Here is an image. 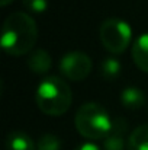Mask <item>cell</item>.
<instances>
[{"instance_id":"obj_1","label":"cell","mask_w":148,"mask_h":150,"mask_svg":"<svg viewBox=\"0 0 148 150\" xmlns=\"http://www.w3.org/2000/svg\"><path fill=\"white\" fill-rule=\"evenodd\" d=\"M38 28L35 19L23 12H15L3 23L1 28V48L9 55H23L36 44Z\"/></svg>"},{"instance_id":"obj_2","label":"cell","mask_w":148,"mask_h":150,"mask_svg":"<svg viewBox=\"0 0 148 150\" xmlns=\"http://www.w3.org/2000/svg\"><path fill=\"white\" fill-rule=\"evenodd\" d=\"M35 100L44 114L58 117L65 114L71 106L73 93L64 79L58 76H48L39 83L35 92Z\"/></svg>"},{"instance_id":"obj_3","label":"cell","mask_w":148,"mask_h":150,"mask_svg":"<svg viewBox=\"0 0 148 150\" xmlns=\"http://www.w3.org/2000/svg\"><path fill=\"white\" fill-rule=\"evenodd\" d=\"M74 122L77 131L83 137L89 140H100L109 134L113 121L102 105L96 102H87L79 108Z\"/></svg>"},{"instance_id":"obj_4","label":"cell","mask_w":148,"mask_h":150,"mask_svg":"<svg viewBox=\"0 0 148 150\" xmlns=\"http://www.w3.org/2000/svg\"><path fill=\"white\" fill-rule=\"evenodd\" d=\"M132 38L129 25L116 18L106 19L100 26V41L103 47L112 54H122L128 48Z\"/></svg>"},{"instance_id":"obj_5","label":"cell","mask_w":148,"mask_h":150,"mask_svg":"<svg viewBox=\"0 0 148 150\" xmlns=\"http://www.w3.org/2000/svg\"><path fill=\"white\" fill-rule=\"evenodd\" d=\"M60 71L73 82L83 80L92 71V58L81 51L67 52L60 61Z\"/></svg>"},{"instance_id":"obj_6","label":"cell","mask_w":148,"mask_h":150,"mask_svg":"<svg viewBox=\"0 0 148 150\" xmlns=\"http://www.w3.org/2000/svg\"><path fill=\"white\" fill-rule=\"evenodd\" d=\"M128 131V122L125 118L119 117L113 120L109 134L103 139L105 150H123L125 149V136Z\"/></svg>"},{"instance_id":"obj_7","label":"cell","mask_w":148,"mask_h":150,"mask_svg":"<svg viewBox=\"0 0 148 150\" xmlns=\"http://www.w3.org/2000/svg\"><path fill=\"white\" fill-rule=\"evenodd\" d=\"M26 63H28V67L31 69V71H34L36 74H45L51 70L52 58L48 51L42 50V48H36L31 52Z\"/></svg>"},{"instance_id":"obj_8","label":"cell","mask_w":148,"mask_h":150,"mask_svg":"<svg viewBox=\"0 0 148 150\" xmlns=\"http://www.w3.org/2000/svg\"><path fill=\"white\" fill-rule=\"evenodd\" d=\"M132 58L138 69L148 73V32L135 40L132 45Z\"/></svg>"},{"instance_id":"obj_9","label":"cell","mask_w":148,"mask_h":150,"mask_svg":"<svg viewBox=\"0 0 148 150\" xmlns=\"http://www.w3.org/2000/svg\"><path fill=\"white\" fill-rule=\"evenodd\" d=\"M6 149L7 150H35V144H34L32 139L26 133H23L20 130H15V131H10L7 134Z\"/></svg>"},{"instance_id":"obj_10","label":"cell","mask_w":148,"mask_h":150,"mask_svg":"<svg viewBox=\"0 0 148 150\" xmlns=\"http://www.w3.org/2000/svg\"><path fill=\"white\" fill-rule=\"evenodd\" d=\"M121 100L128 109H140L145 103V93L137 88H126L121 93Z\"/></svg>"},{"instance_id":"obj_11","label":"cell","mask_w":148,"mask_h":150,"mask_svg":"<svg viewBox=\"0 0 148 150\" xmlns=\"http://www.w3.org/2000/svg\"><path fill=\"white\" fill-rule=\"evenodd\" d=\"M128 150H148V124L137 127L129 134Z\"/></svg>"},{"instance_id":"obj_12","label":"cell","mask_w":148,"mask_h":150,"mask_svg":"<svg viewBox=\"0 0 148 150\" xmlns=\"http://www.w3.org/2000/svg\"><path fill=\"white\" fill-rule=\"evenodd\" d=\"M121 70H122V66L116 58H105L100 64V73L107 80H113L119 77Z\"/></svg>"},{"instance_id":"obj_13","label":"cell","mask_w":148,"mask_h":150,"mask_svg":"<svg viewBox=\"0 0 148 150\" xmlns=\"http://www.w3.org/2000/svg\"><path fill=\"white\" fill-rule=\"evenodd\" d=\"M36 150H61V140L55 134L47 133L39 137L36 143Z\"/></svg>"},{"instance_id":"obj_14","label":"cell","mask_w":148,"mask_h":150,"mask_svg":"<svg viewBox=\"0 0 148 150\" xmlns=\"http://www.w3.org/2000/svg\"><path fill=\"white\" fill-rule=\"evenodd\" d=\"M23 6L32 13H42L48 7V0H23Z\"/></svg>"},{"instance_id":"obj_15","label":"cell","mask_w":148,"mask_h":150,"mask_svg":"<svg viewBox=\"0 0 148 150\" xmlns=\"http://www.w3.org/2000/svg\"><path fill=\"white\" fill-rule=\"evenodd\" d=\"M74 150H100V149L93 143H83V144L77 146Z\"/></svg>"},{"instance_id":"obj_16","label":"cell","mask_w":148,"mask_h":150,"mask_svg":"<svg viewBox=\"0 0 148 150\" xmlns=\"http://www.w3.org/2000/svg\"><path fill=\"white\" fill-rule=\"evenodd\" d=\"M13 0H0V4L1 6H7V4H10Z\"/></svg>"}]
</instances>
